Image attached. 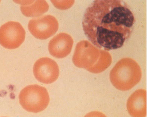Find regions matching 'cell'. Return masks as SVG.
Here are the masks:
<instances>
[{
    "mask_svg": "<svg viewBox=\"0 0 150 117\" xmlns=\"http://www.w3.org/2000/svg\"><path fill=\"white\" fill-rule=\"evenodd\" d=\"M135 17L125 1H95L84 12L83 30L96 48L109 51L121 48L131 37Z\"/></svg>",
    "mask_w": 150,
    "mask_h": 117,
    "instance_id": "6da1fadb",
    "label": "cell"
},
{
    "mask_svg": "<svg viewBox=\"0 0 150 117\" xmlns=\"http://www.w3.org/2000/svg\"><path fill=\"white\" fill-rule=\"evenodd\" d=\"M73 61L76 67L97 74L110 66L112 58L108 52L100 50L89 42L82 41L76 45Z\"/></svg>",
    "mask_w": 150,
    "mask_h": 117,
    "instance_id": "7a4b0ae2",
    "label": "cell"
},
{
    "mask_svg": "<svg viewBox=\"0 0 150 117\" xmlns=\"http://www.w3.org/2000/svg\"><path fill=\"white\" fill-rule=\"evenodd\" d=\"M142 71L140 66L130 58H124L118 62L110 74L112 85L121 91L130 90L140 82Z\"/></svg>",
    "mask_w": 150,
    "mask_h": 117,
    "instance_id": "3957f363",
    "label": "cell"
},
{
    "mask_svg": "<svg viewBox=\"0 0 150 117\" xmlns=\"http://www.w3.org/2000/svg\"><path fill=\"white\" fill-rule=\"evenodd\" d=\"M20 104L28 112H41L47 107L50 102L49 93L46 88L37 84L27 86L19 95Z\"/></svg>",
    "mask_w": 150,
    "mask_h": 117,
    "instance_id": "277c9868",
    "label": "cell"
},
{
    "mask_svg": "<svg viewBox=\"0 0 150 117\" xmlns=\"http://www.w3.org/2000/svg\"><path fill=\"white\" fill-rule=\"evenodd\" d=\"M26 32L21 24L9 21L0 28V44L9 49L18 48L25 41Z\"/></svg>",
    "mask_w": 150,
    "mask_h": 117,
    "instance_id": "5b68a950",
    "label": "cell"
},
{
    "mask_svg": "<svg viewBox=\"0 0 150 117\" xmlns=\"http://www.w3.org/2000/svg\"><path fill=\"white\" fill-rule=\"evenodd\" d=\"M28 28L31 33L36 38L45 40L57 32L59 23L55 17L48 15L31 20Z\"/></svg>",
    "mask_w": 150,
    "mask_h": 117,
    "instance_id": "8992f818",
    "label": "cell"
},
{
    "mask_svg": "<svg viewBox=\"0 0 150 117\" xmlns=\"http://www.w3.org/2000/svg\"><path fill=\"white\" fill-rule=\"evenodd\" d=\"M33 72L36 79L40 82L49 84L58 79L59 69L55 61L48 57L38 60L33 66Z\"/></svg>",
    "mask_w": 150,
    "mask_h": 117,
    "instance_id": "52a82bcc",
    "label": "cell"
},
{
    "mask_svg": "<svg viewBox=\"0 0 150 117\" xmlns=\"http://www.w3.org/2000/svg\"><path fill=\"white\" fill-rule=\"evenodd\" d=\"M73 42L70 35L65 33H59L49 42L48 48L50 53L57 58L67 57L71 53Z\"/></svg>",
    "mask_w": 150,
    "mask_h": 117,
    "instance_id": "ba28073f",
    "label": "cell"
},
{
    "mask_svg": "<svg viewBox=\"0 0 150 117\" xmlns=\"http://www.w3.org/2000/svg\"><path fill=\"white\" fill-rule=\"evenodd\" d=\"M127 109L132 117H145L147 114L146 91L138 89L131 94L127 101Z\"/></svg>",
    "mask_w": 150,
    "mask_h": 117,
    "instance_id": "9c48e42d",
    "label": "cell"
},
{
    "mask_svg": "<svg viewBox=\"0 0 150 117\" xmlns=\"http://www.w3.org/2000/svg\"><path fill=\"white\" fill-rule=\"evenodd\" d=\"M21 5V9L22 14L27 17H37L42 15L48 11L49 5L45 1H18Z\"/></svg>",
    "mask_w": 150,
    "mask_h": 117,
    "instance_id": "30bf717a",
    "label": "cell"
},
{
    "mask_svg": "<svg viewBox=\"0 0 150 117\" xmlns=\"http://www.w3.org/2000/svg\"><path fill=\"white\" fill-rule=\"evenodd\" d=\"M51 2L53 3V4L55 6L57 9H62L63 5H65V7L67 9L70 8L72 5H73L74 1H67V2L65 3L67 1H65V3H62L61 1H51Z\"/></svg>",
    "mask_w": 150,
    "mask_h": 117,
    "instance_id": "8fae6325",
    "label": "cell"
},
{
    "mask_svg": "<svg viewBox=\"0 0 150 117\" xmlns=\"http://www.w3.org/2000/svg\"><path fill=\"white\" fill-rule=\"evenodd\" d=\"M84 117H107L105 114L99 111H92L88 113Z\"/></svg>",
    "mask_w": 150,
    "mask_h": 117,
    "instance_id": "7c38bea8",
    "label": "cell"
},
{
    "mask_svg": "<svg viewBox=\"0 0 150 117\" xmlns=\"http://www.w3.org/2000/svg\"></svg>",
    "mask_w": 150,
    "mask_h": 117,
    "instance_id": "4fadbf2b",
    "label": "cell"
},
{
    "mask_svg": "<svg viewBox=\"0 0 150 117\" xmlns=\"http://www.w3.org/2000/svg\"><path fill=\"white\" fill-rule=\"evenodd\" d=\"M0 2H1V1H0Z\"/></svg>",
    "mask_w": 150,
    "mask_h": 117,
    "instance_id": "5bb4252c",
    "label": "cell"
}]
</instances>
